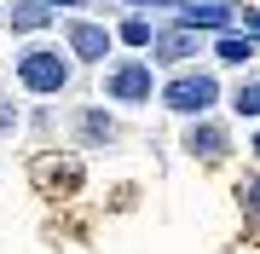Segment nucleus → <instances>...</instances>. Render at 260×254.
<instances>
[{
	"label": "nucleus",
	"mask_w": 260,
	"mask_h": 254,
	"mask_svg": "<svg viewBox=\"0 0 260 254\" xmlns=\"http://www.w3.org/2000/svg\"><path fill=\"white\" fill-rule=\"evenodd\" d=\"M12 76H18L23 93L58 98V93H70V81H75V58H70V47H58V41H29V47L12 58Z\"/></svg>",
	"instance_id": "nucleus-1"
},
{
	"label": "nucleus",
	"mask_w": 260,
	"mask_h": 254,
	"mask_svg": "<svg viewBox=\"0 0 260 254\" xmlns=\"http://www.w3.org/2000/svg\"><path fill=\"white\" fill-rule=\"evenodd\" d=\"M156 104L174 116H214V104H220V76L214 69H179V76H168L156 87Z\"/></svg>",
	"instance_id": "nucleus-2"
},
{
	"label": "nucleus",
	"mask_w": 260,
	"mask_h": 254,
	"mask_svg": "<svg viewBox=\"0 0 260 254\" xmlns=\"http://www.w3.org/2000/svg\"><path fill=\"white\" fill-rule=\"evenodd\" d=\"M156 64L150 58H116L104 69V104H121V110H145L156 98Z\"/></svg>",
	"instance_id": "nucleus-3"
},
{
	"label": "nucleus",
	"mask_w": 260,
	"mask_h": 254,
	"mask_svg": "<svg viewBox=\"0 0 260 254\" xmlns=\"http://www.w3.org/2000/svg\"><path fill=\"white\" fill-rule=\"evenodd\" d=\"M179 151H185L191 162H225L232 156V127L225 122H214V116H191L185 122V133H179Z\"/></svg>",
	"instance_id": "nucleus-4"
},
{
	"label": "nucleus",
	"mask_w": 260,
	"mask_h": 254,
	"mask_svg": "<svg viewBox=\"0 0 260 254\" xmlns=\"http://www.w3.org/2000/svg\"><path fill=\"white\" fill-rule=\"evenodd\" d=\"M64 47L75 64H104L116 47V35H110V23H93V18H70L64 23Z\"/></svg>",
	"instance_id": "nucleus-5"
},
{
	"label": "nucleus",
	"mask_w": 260,
	"mask_h": 254,
	"mask_svg": "<svg viewBox=\"0 0 260 254\" xmlns=\"http://www.w3.org/2000/svg\"><path fill=\"white\" fill-rule=\"evenodd\" d=\"M191 58H203V35L197 29H156V41H150V64H168V69H185Z\"/></svg>",
	"instance_id": "nucleus-6"
},
{
	"label": "nucleus",
	"mask_w": 260,
	"mask_h": 254,
	"mask_svg": "<svg viewBox=\"0 0 260 254\" xmlns=\"http://www.w3.org/2000/svg\"><path fill=\"white\" fill-rule=\"evenodd\" d=\"M174 18L185 23V29H208V35H220V29H232V23H237V12L225 6V0H185Z\"/></svg>",
	"instance_id": "nucleus-7"
},
{
	"label": "nucleus",
	"mask_w": 260,
	"mask_h": 254,
	"mask_svg": "<svg viewBox=\"0 0 260 254\" xmlns=\"http://www.w3.org/2000/svg\"><path fill=\"white\" fill-rule=\"evenodd\" d=\"M254 52H260V41H249L243 29H220L214 35V64H225V69H249Z\"/></svg>",
	"instance_id": "nucleus-8"
},
{
	"label": "nucleus",
	"mask_w": 260,
	"mask_h": 254,
	"mask_svg": "<svg viewBox=\"0 0 260 254\" xmlns=\"http://www.w3.org/2000/svg\"><path fill=\"white\" fill-rule=\"evenodd\" d=\"M75 133H81L87 151H99V144H110V139H116V122L104 116V104H87V110L75 116Z\"/></svg>",
	"instance_id": "nucleus-9"
},
{
	"label": "nucleus",
	"mask_w": 260,
	"mask_h": 254,
	"mask_svg": "<svg viewBox=\"0 0 260 254\" xmlns=\"http://www.w3.org/2000/svg\"><path fill=\"white\" fill-rule=\"evenodd\" d=\"M232 116L260 122V69H243V76H237V87H232Z\"/></svg>",
	"instance_id": "nucleus-10"
},
{
	"label": "nucleus",
	"mask_w": 260,
	"mask_h": 254,
	"mask_svg": "<svg viewBox=\"0 0 260 254\" xmlns=\"http://www.w3.org/2000/svg\"><path fill=\"white\" fill-rule=\"evenodd\" d=\"M110 35H116V47L150 52V41H156V23H150V18H139V12H127V18H121V23L110 29Z\"/></svg>",
	"instance_id": "nucleus-11"
},
{
	"label": "nucleus",
	"mask_w": 260,
	"mask_h": 254,
	"mask_svg": "<svg viewBox=\"0 0 260 254\" xmlns=\"http://www.w3.org/2000/svg\"><path fill=\"white\" fill-rule=\"evenodd\" d=\"M6 23L18 29V35H35V29L52 23V6H47V0H18V6L6 12Z\"/></svg>",
	"instance_id": "nucleus-12"
},
{
	"label": "nucleus",
	"mask_w": 260,
	"mask_h": 254,
	"mask_svg": "<svg viewBox=\"0 0 260 254\" xmlns=\"http://www.w3.org/2000/svg\"><path fill=\"white\" fill-rule=\"evenodd\" d=\"M237 208H243V220L260 226V173H249V179L237 185Z\"/></svg>",
	"instance_id": "nucleus-13"
},
{
	"label": "nucleus",
	"mask_w": 260,
	"mask_h": 254,
	"mask_svg": "<svg viewBox=\"0 0 260 254\" xmlns=\"http://www.w3.org/2000/svg\"><path fill=\"white\" fill-rule=\"evenodd\" d=\"M12 127H18V104L0 98V133H12Z\"/></svg>",
	"instance_id": "nucleus-14"
},
{
	"label": "nucleus",
	"mask_w": 260,
	"mask_h": 254,
	"mask_svg": "<svg viewBox=\"0 0 260 254\" xmlns=\"http://www.w3.org/2000/svg\"><path fill=\"white\" fill-rule=\"evenodd\" d=\"M249 156H254V168H260V133H254V139H249Z\"/></svg>",
	"instance_id": "nucleus-15"
}]
</instances>
